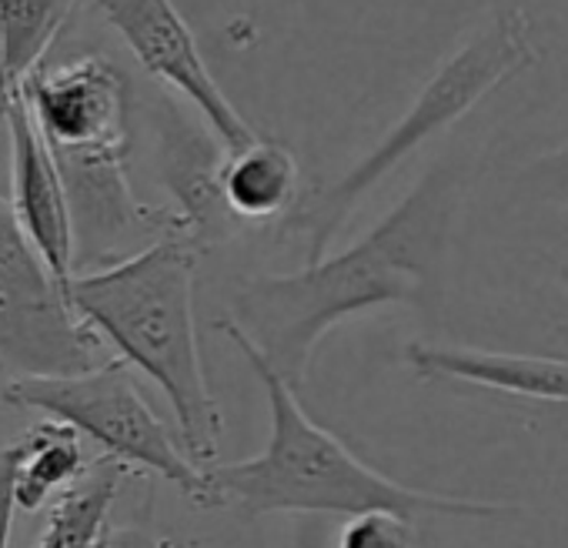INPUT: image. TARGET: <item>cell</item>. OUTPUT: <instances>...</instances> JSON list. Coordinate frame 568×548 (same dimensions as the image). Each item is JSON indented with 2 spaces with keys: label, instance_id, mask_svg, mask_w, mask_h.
I'll list each match as a JSON object with an SVG mask.
<instances>
[{
  "label": "cell",
  "instance_id": "2e32d148",
  "mask_svg": "<svg viewBox=\"0 0 568 548\" xmlns=\"http://www.w3.org/2000/svg\"><path fill=\"white\" fill-rule=\"evenodd\" d=\"M518 194H525V201H568V141L521 168Z\"/></svg>",
  "mask_w": 568,
  "mask_h": 548
},
{
  "label": "cell",
  "instance_id": "5b68a950",
  "mask_svg": "<svg viewBox=\"0 0 568 548\" xmlns=\"http://www.w3.org/2000/svg\"><path fill=\"white\" fill-rule=\"evenodd\" d=\"M0 402L71 425L78 435L98 442L108 458L138 475L151 471L174 485L191 505H201V468L184 455V448H178L121 358L101 362L81 375L24 378L0 392Z\"/></svg>",
  "mask_w": 568,
  "mask_h": 548
},
{
  "label": "cell",
  "instance_id": "30bf717a",
  "mask_svg": "<svg viewBox=\"0 0 568 548\" xmlns=\"http://www.w3.org/2000/svg\"><path fill=\"white\" fill-rule=\"evenodd\" d=\"M402 358L418 378H428V382H462V385H478V388L505 392L518 398L568 405V362L565 358L425 345V342H412Z\"/></svg>",
  "mask_w": 568,
  "mask_h": 548
},
{
  "label": "cell",
  "instance_id": "52a82bcc",
  "mask_svg": "<svg viewBox=\"0 0 568 548\" xmlns=\"http://www.w3.org/2000/svg\"><path fill=\"white\" fill-rule=\"evenodd\" d=\"M21 98L61 177L124 171L131 148V98L121 68L104 58L38 68L24 81Z\"/></svg>",
  "mask_w": 568,
  "mask_h": 548
},
{
  "label": "cell",
  "instance_id": "5bb4252c",
  "mask_svg": "<svg viewBox=\"0 0 568 548\" xmlns=\"http://www.w3.org/2000/svg\"><path fill=\"white\" fill-rule=\"evenodd\" d=\"M128 475L134 471L121 461L108 455L94 458L88 471L64 495H58L38 548H94L101 531L108 528V511Z\"/></svg>",
  "mask_w": 568,
  "mask_h": 548
},
{
  "label": "cell",
  "instance_id": "e0dca14e",
  "mask_svg": "<svg viewBox=\"0 0 568 548\" xmlns=\"http://www.w3.org/2000/svg\"><path fill=\"white\" fill-rule=\"evenodd\" d=\"M14 508V445H4L0 448V548L11 545Z\"/></svg>",
  "mask_w": 568,
  "mask_h": 548
},
{
  "label": "cell",
  "instance_id": "d6986e66",
  "mask_svg": "<svg viewBox=\"0 0 568 548\" xmlns=\"http://www.w3.org/2000/svg\"><path fill=\"white\" fill-rule=\"evenodd\" d=\"M4 104H8V98H4V91H0V118H4Z\"/></svg>",
  "mask_w": 568,
  "mask_h": 548
},
{
  "label": "cell",
  "instance_id": "3957f363",
  "mask_svg": "<svg viewBox=\"0 0 568 548\" xmlns=\"http://www.w3.org/2000/svg\"><path fill=\"white\" fill-rule=\"evenodd\" d=\"M197 257L184 234H168L124 261L74 274L64 298L104 348H114L128 368H141L164 392L184 455L194 465H211L224 415L194 332Z\"/></svg>",
  "mask_w": 568,
  "mask_h": 548
},
{
  "label": "cell",
  "instance_id": "ba28073f",
  "mask_svg": "<svg viewBox=\"0 0 568 548\" xmlns=\"http://www.w3.org/2000/svg\"><path fill=\"white\" fill-rule=\"evenodd\" d=\"M98 14L121 34L151 78L171 84L197 108L224 151H237L257 138L207 71L174 0H98Z\"/></svg>",
  "mask_w": 568,
  "mask_h": 548
},
{
  "label": "cell",
  "instance_id": "8992f818",
  "mask_svg": "<svg viewBox=\"0 0 568 548\" xmlns=\"http://www.w3.org/2000/svg\"><path fill=\"white\" fill-rule=\"evenodd\" d=\"M101 362L104 342L71 312L0 194V392L24 378L81 375Z\"/></svg>",
  "mask_w": 568,
  "mask_h": 548
},
{
  "label": "cell",
  "instance_id": "9a60e30c",
  "mask_svg": "<svg viewBox=\"0 0 568 548\" xmlns=\"http://www.w3.org/2000/svg\"><path fill=\"white\" fill-rule=\"evenodd\" d=\"M335 548H418L415 521L392 515V511H365L352 515L342 531Z\"/></svg>",
  "mask_w": 568,
  "mask_h": 548
},
{
  "label": "cell",
  "instance_id": "8fae6325",
  "mask_svg": "<svg viewBox=\"0 0 568 548\" xmlns=\"http://www.w3.org/2000/svg\"><path fill=\"white\" fill-rule=\"evenodd\" d=\"M217 194L234 221L277 217L298 204V161L284 144L254 138L221 154Z\"/></svg>",
  "mask_w": 568,
  "mask_h": 548
},
{
  "label": "cell",
  "instance_id": "6da1fadb",
  "mask_svg": "<svg viewBox=\"0 0 568 548\" xmlns=\"http://www.w3.org/2000/svg\"><path fill=\"white\" fill-rule=\"evenodd\" d=\"M458 207V171H428L382 224L338 254L295 274H254L231 292V312L214 325L237 335L261 362L302 392L318 342L345 318L385 308H422L435 298Z\"/></svg>",
  "mask_w": 568,
  "mask_h": 548
},
{
  "label": "cell",
  "instance_id": "ac0fdd59",
  "mask_svg": "<svg viewBox=\"0 0 568 548\" xmlns=\"http://www.w3.org/2000/svg\"><path fill=\"white\" fill-rule=\"evenodd\" d=\"M94 548H178V545L138 525H114V528L108 525Z\"/></svg>",
  "mask_w": 568,
  "mask_h": 548
},
{
  "label": "cell",
  "instance_id": "7a4b0ae2",
  "mask_svg": "<svg viewBox=\"0 0 568 548\" xmlns=\"http://www.w3.org/2000/svg\"><path fill=\"white\" fill-rule=\"evenodd\" d=\"M257 382L267 392L271 435L261 455L247 461L201 468L204 491L197 508H237L251 518L277 511H325V515H365L392 511L408 521L418 518H508L518 505L485 501L445 491H425L392 481L365 465L338 435L308 418L298 395L284 385L261 355L237 335H227Z\"/></svg>",
  "mask_w": 568,
  "mask_h": 548
},
{
  "label": "cell",
  "instance_id": "4fadbf2b",
  "mask_svg": "<svg viewBox=\"0 0 568 548\" xmlns=\"http://www.w3.org/2000/svg\"><path fill=\"white\" fill-rule=\"evenodd\" d=\"M78 0H0V91L11 101L41 68Z\"/></svg>",
  "mask_w": 568,
  "mask_h": 548
},
{
  "label": "cell",
  "instance_id": "7c38bea8",
  "mask_svg": "<svg viewBox=\"0 0 568 548\" xmlns=\"http://www.w3.org/2000/svg\"><path fill=\"white\" fill-rule=\"evenodd\" d=\"M11 445H14V501L24 511H41L51 498L64 495L91 465L81 435L54 418L34 422Z\"/></svg>",
  "mask_w": 568,
  "mask_h": 548
},
{
  "label": "cell",
  "instance_id": "277c9868",
  "mask_svg": "<svg viewBox=\"0 0 568 548\" xmlns=\"http://www.w3.org/2000/svg\"><path fill=\"white\" fill-rule=\"evenodd\" d=\"M535 61L531 21L525 11L508 8L478 28L418 91L402 121L332 187L308 194L288 211L284 234L305 244V264H315L328 254V244L362 204V197L385 181L408 154L422 144L458 124L475 104H481L495 88L511 81Z\"/></svg>",
  "mask_w": 568,
  "mask_h": 548
},
{
  "label": "cell",
  "instance_id": "9c48e42d",
  "mask_svg": "<svg viewBox=\"0 0 568 548\" xmlns=\"http://www.w3.org/2000/svg\"><path fill=\"white\" fill-rule=\"evenodd\" d=\"M0 121L11 144V214L64 292L74 278V221L64 181L21 94L4 104Z\"/></svg>",
  "mask_w": 568,
  "mask_h": 548
}]
</instances>
